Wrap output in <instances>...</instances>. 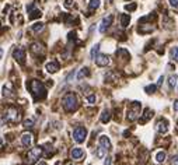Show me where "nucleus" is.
<instances>
[{"label":"nucleus","mask_w":178,"mask_h":165,"mask_svg":"<svg viewBox=\"0 0 178 165\" xmlns=\"http://www.w3.org/2000/svg\"><path fill=\"white\" fill-rule=\"evenodd\" d=\"M28 87H30V91H31V94L35 101H42L46 98V88H45V85L41 81H38V80H31Z\"/></svg>","instance_id":"nucleus-1"},{"label":"nucleus","mask_w":178,"mask_h":165,"mask_svg":"<svg viewBox=\"0 0 178 165\" xmlns=\"http://www.w3.org/2000/svg\"><path fill=\"white\" fill-rule=\"evenodd\" d=\"M77 97L73 94V92H67V94L63 97L62 100V105L66 111H74L77 109Z\"/></svg>","instance_id":"nucleus-2"},{"label":"nucleus","mask_w":178,"mask_h":165,"mask_svg":"<svg viewBox=\"0 0 178 165\" xmlns=\"http://www.w3.org/2000/svg\"><path fill=\"white\" fill-rule=\"evenodd\" d=\"M140 109H142V104L140 102H138V101L132 102L128 108V112H126V119H128L129 122L136 121V119L139 118V115H140Z\"/></svg>","instance_id":"nucleus-3"},{"label":"nucleus","mask_w":178,"mask_h":165,"mask_svg":"<svg viewBox=\"0 0 178 165\" xmlns=\"http://www.w3.org/2000/svg\"><path fill=\"white\" fill-rule=\"evenodd\" d=\"M42 150H44V148H42V147H40V146H38V147H34V148L30 150V151H28V155H27V158H28V160H27V164H28V165H32V164L37 162V161L40 160V157L42 155V152H44Z\"/></svg>","instance_id":"nucleus-4"},{"label":"nucleus","mask_w":178,"mask_h":165,"mask_svg":"<svg viewBox=\"0 0 178 165\" xmlns=\"http://www.w3.org/2000/svg\"><path fill=\"white\" fill-rule=\"evenodd\" d=\"M6 119H7L8 122H11V123H19L20 113H19V111H17V108H14V106L8 108V109L6 111Z\"/></svg>","instance_id":"nucleus-5"},{"label":"nucleus","mask_w":178,"mask_h":165,"mask_svg":"<svg viewBox=\"0 0 178 165\" xmlns=\"http://www.w3.org/2000/svg\"><path fill=\"white\" fill-rule=\"evenodd\" d=\"M86 136H87V130L86 127H76L73 130V140L76 143H83L86 140Z\"/></svg>","instance_id":"nucleus-6"},{"label":"nucleus","mask_w":178,"mask_h":165,"mask_svg":"<svg viewBox=\"0 0 178 165\" xmlns=\"http://www.w3.org/2000/svg\"><path fill=\"white\" fill-rule=\"evenodd\" d=\"M13 58L16 59L19 63H21V64H24L25 63V50L21 49V48H14L13 50Z\"/></svg>","instance_id":"nucleus-7"},{"label":"nucleus","mask_w":178,"mask_h":165,"mask_svg":"<svg viewBox=\"0 0 178 165\" xmlns=\"http://www.w3.org/2000/svg\"><path fill=\"white\" fill-rule=\"evenodd\" d=\"M112 20H114L112 16H108V17H104V18H102L101 24H100V28H98L101 34H104V32L107 31L108 28H110V25L112 24Z\"/></svg>","instance_id":"nucleus-8"},{"label":"nucleus","mask_w":178,"mask_h":165,"mask_svg":"<svg viewBox=\"0 0 178 165\" xmlns=\"http://www.w3.org/2000/svg\"><path fill=\"white\" fill-rule=\"evenodd\" d=\"M94 62L97 66H100V67H105V66H108L111 63L110 58H108L107 55H97L94 59Z\"/></svg>","instance_id":"nucleus-9"},{"label":"nucleus","mask_w":178,"mask_h":165,"mask_svg":"<svg viewBox=\"0 0 178 165\" xmlns=\"http://www.w3.org/2000/svg\"><path fill=\"white\" fill-rule=\"evenodd\" d=\"M156 130H157V133H160V134H165L168 131V122L165 121V119L159 121L157 123H156Z\"/></svg>","instance_id":"nucleus-10"},{"label":"nucleus","mask_w":178,"mask_h":165,"mask_svg":"<svg viewBox=\"0 0 178 165\" xmlns=\"http://www.w3.org/2000/svg\"><path fill=\"white\" fill-rule=\"evenodd\" d=\"M45 70H46L48 73H56V71L59 70V63L56 60L48 62L46 64H45Z\"/></svg>","instance_id":"nucleus-11"},{"label":"nucleus","mask_w":178,"mask_h":165,"mask_svg":"<svg viewBox=\"0 0 178 165\" xmlns=\"http://www.w3.org/2000/svg\"><path fill=\"white\" fill-rule=\"evenodd\" d=\"M70 155H72L73 160H80V158L84 157V151H83V148H80V147H74V148L72 150Z\"/></svg>","instance_id":"nucleus-12"},{"label":"nucleus","mask_w":178,"mask_h":165,"mask_svg":"<svg viewBox=\"0 0 178 165\" xmlns=\"http://www.w3.org/2000/svg\"><path fill=\"white\" fill-rule=\"evenodd\" d=\"M21 143H23V146L30 147L32 144V134L31 133H24L23 136H21Z\"/></svg>","instance_id":"nucleus-13"},{"label":"nucleus","mask_w":178,"mask_h":165,"mask_svg":"<svg viewBox=\"0 0 178 165\" xmlns=\"http://www.w3.org/2000/svg\"><path fill=\"white\" fill-rule=\"evenodd\" d=\"M115 55H116V58L118 59H123V60H126V59L131 58V55H129V52L126 49H118L115 52Z\"/></svg>","instance_id":"nucleus-14"},{"label":"nucleus","mask_w":178,"mask_h":165,"mask_svg":"<svg viewBox=\"0 0 178 165\" xmlns=\"http://www.w3.org/2000/svg\"><path fill=\"white\" fill-rule=\"evenodd\" d=\"M152 118H153V111L147 108V109L144 111L143 116H142V118H140V123H146V122L149 121V119H152Z\"/></svg>","instance_id":"nucleus-15"},{"label":"nucleus","mask_w":178,"mask_h":165,"mask_svg":"<svg viewBox=\"0 0 178 165\" xmlns=\"http://www.w3.org/2000/svg\"><path fill=\"white\" fill-rule=\"evenodd\" d=\"M98 143H100L101 146H104L107 150H111V142H110V139H108L107 136H100Z\"/></svg>","instance_id":"nucleus-16"},{"label":"nucleus","mask_w":178,"mask_h":165,"mask_svg":"<svg viewBox=\"0 0 178 165\" xmlns=\"http://www.w3.org/2000/svg\"><path fill=\"white\" fill-rule=\"evenodd\" d=\"M119 20H121V25H122L123 28H126V27L129 25V23H131V16H129V14H121Z\"/></svg>","instance_id":"nucleus-17"},{"label":"nucleus","mask_w":178,"mask_h":165,"mask_svg":"<svg viewBox=\"0 0 178 165\" xmlns=\"http://www.w3.org/2000/svg\"><path fill=\"white\" fill-rule=\"evenodd\" d=\"M164 160H165V152L163 151V150H160V151L156 152V155H154V161L157 164H163L164 162Z\"/></svg>","instance_id":"nucleus-18"},{"label":"nucleus","mask_w":178,"mask_h":165,"mask_svg":"<svg viewBox=\"0 0 178 165\" xmlns=\"http://www.w3.org/2000/svg\"><path fill=\"white\" fill-rule=\"evenodd\" d=\"M42 16L41 10H34V8H31V10L28 11V20H35V18H40Z\"/></svg>","instance_id":"nucleus-19"},{"label":"nucleus","mask_w":178,"mask_h":165,"mask_svg":"<svg viewBox=\"0 0 178 165\" xmlns=\"http://www.w3.org/2000/svg\"><path fill=\"white\" fill-rule=\"evenodd\" d=\"M100 119H101L102 123H108V122L111 121V113H110V111H108V109H104V111H102V112H101V118H100Z\"/></svg>","instance_id":"nucleus-20"},{"label":"nucleus","mask_w":178,"mask_h":165,"mask_svg":"<svg viewBox=\"0 0 178 165\" xmlns=\"http://www.w3.org/2000/svg\"><path fill=\"white\" fill-rule=\"evenodd\" d=\"M89 74H90L89 67H81V69H80V71L77 73V80H83L84 77H87Z\"/></svg>","instance_id":"nucleus-21"},{"label":"nucleus","mask_w":178,"mask_h":165,"mask_svg":"<svg viewBox=\"0 0 178 165\" xmlns=\"http://www.w3.org/2000/svg\"><path fill=\"white\" fill-rule=\"evenodd\" d=\"M100 3H101V0H90L89 2V10L90 11L97 10V8L100 7Z\"/></svg>","instance_id":"nucleus-22"},{"label":"nucleus","mask_w":178,"mask_h":165,"mask_svg":"<svg viewBox=\"0 0 178 165\" xmlns=\"http://www.w3.org/2000/svg\"><path fill=\"white\" fill-rule=\"evenodd\" d=\"M105 152H107V148H105L104 146L98 144V147H97V152H95L97 158H104V157H105Z\"/></svg>","instance_id":"nucleus-23"},{"label":"nucleus","mask_w":178,"mask_h":165,"mask_svg":"<svg viewBox=\"0 0 178 165\" xmlns=\"http://www.w3.org/2000/svg\"><path fill=\"white\" fill-rule=\"evenodd\" d=\"M177 81H178V76L177 74H171L170 79H168V87L170 88H174L177 85Z\"/></svg>","instance_id":"nucleus-24"},{"label":"nucleus","mask_w":178,"mask_h":165,"mask_svg":"<svg viewBox=\"0 0 178 165\" xmlns=\"http://www.w3.org/2000/svg\"><path fill=\"white\" fill-rule=\"evenodd\" d=\"M31 50L34 53H44V48H42V45H40V44H32L31 45Z\"/></svg>","instance_id":"nucleus-25"},{"label":"nucleus","mask_w":178,"mask_h":165,"mask_svg":"<svg viewBox=\"0 0 178 165\" xmlns=\"http://www.w3.org/2000/svg\"><path fill=\"white\" fill-rule=\"evenodd\" d=\"M156 90H157V84H150V85L144 87V91H146L147 94H154Z\"/></svg>","instance_id":"nucleus-26"},{"label":"nucleus","mask_w":178,"mask_h":165,"mask_svg":"<svg viewBox=\"0 0 178 165\" xmlns=\"http://www.w3.org/2000/svg\"><path fill=\"white\" fill-rule=\"evenodd\" d=\"M31 29L34 32H41L42 29H44V24L42 23H35V24H32L31 25Z\"/></svg>","instance_id":"nucleus-27"},{"label":"nucleus","mask_w":178,"mask_h":165,"mask_svg":"<svg viewBox=\"0 0 178 165\" xmlns=\"http://www.w3.org/2000/svg\"><path fill=\"white\" fill-rule=\"evenodd\" d=\"M98 50H100V44H95L94 46H93L91 52H90V56H91V59H93V60H94V59H95V56L98 55Z\"/></svg>","instance_id":"nucleus-28"},{"label":"nucleus","mask_w":178,"mask_h":165,"mask_svg":"<svg viewBox=\"0 0 178 165\" xmlns=\"http://www.w3.org/2000/svg\"><path fill=\"white\" fill-rule=\"evenodd\" d=\"M170 56L174 62H178V46H174L170 52Z\"/></svg>","instance_id":"nucleus-29"},{"label":"nucleus","mask_w":178,"mask_h":165,"mask_svg":"<svg viewBox=\"0 0 178 165\" xmlns=\"http://www.w3.org/2000/svg\"><path fill=\"white\" fill-rule=\"evenodd\" d=\"M136 3H131V4H125V10L126 11H135L136 10Z\"/></svg>","instance_id":"nucleus-30"},{"label":"nucleus","mask_w":178,"mask_h":165,"mask_svg":"<svg viewBox=\"0 0 178 165\" xmlns=\"http://www.w3.org/2000/svg\"><path fill=\"white\" fill-rule=\"evenodd\" d=\"M23 125H24V127H27V129H31L32 126H34V121H32V119H25Z\"/></svg>","instance_id":"nucleus-31"},{"label":"nucleus","mask_w":178,"mask_h":165,"mask_svg":"<svg viewBox=\"0 0 178 165\" xmlns=\"http://www.w3.org/2000/svg\"><path fill=\"white\" fill-rule=\"evenodd\" d=\"M86 100H87V102L89 104H95V94H91V95H87L86 97Z\"/></svg>","instance_id":"nucleus-32"},{"label":"nucleus","mask_w":178,"mask_h":165,"mask_svg":"<svg viewBox=\"0 0 178 165\" xmlns=\"http://www.w3.org/2000/svg\"><path fill=\"white\" fill-rule=\"evenodd\" d=\"M11 95V91L8 90V87H3V97H10Z\"/></svg>","instance_id":"nucleus-33"},{"label":"nucleus","mask_w":178,"mask_h":165,"mask_svg":"<svg viewBox=\"0 0 178 165\" xmlns=\"http://www.w3.org/2000/svg\"><path fill=\"white\" fill-rule=\"evenodd\" d=\"M168 2H170V6L174 10H178V0H168Z\"/></svg>","instance_id":"nucleus-34"},{"label":"nucleus","mask_w":178,"mask_h":165,"mask_svg":"<svg viewBox=\"0 0 178 165\" xmlns=\"http://www.w3.org/2000/svg\"><path fill=\"white\" fill-rule=\"evenodd\" d=\"M65 7L66 8L73 7V0H65Z\"/></svg>","instance_id":"nucleus-35"},{"label":"nucleus","mask_w":178,"mask_h":165,"mask_svg":"<svg viewBox=\"0 0 178 165\" xmlns=\"http://www.w3.org/2000/svg\"><path fill=\"white\" fill-rule=\"evenodd\" d=\"M163 81H164V76H160V77H159V81H157V87L161 85Z\"/></svg>","instance_id":"nucleus-36"},{"label":"nucleus","mask_w":178,"mask_h":165,"mask_svg":"<svg viewBox=\"0 0 178 165\" xmlns=\"http://www.w3.org/2000/svg\"><path fill=\"white\" fill-rule=\"evenodd\" d=\"M173 109L175 111V112L178 111V100H175V101H174V104H173Z\"/></svg>","instance_id":"nucleus-37"},{"label":"nucleus","mask_w":178,"mask_h":165,"mask_svg":"<svg viewBox=\"0 0 178 165\" xmlns=\"http://www.w3.org/2000/svg\"><path fill=\"white\" fill-rule=\"evenodd\" d=\"M173 165H178V155H175V157L173 158Z\"/></svg>","instance_id":"nucleus-38"},{"label":"nucleus","mask_w":178,"mask_h":165,"mask_svg":"<svg viewBox=\"0 0 178 165\" xmlns=\"http://www.w3.org/2000/svg\"><path fill=\"white\" fill-rule=\"evenodd\" d=\"M104 165H111V158H107V160L104 161Z\"/></svg>","instance_id":"nucleus-39"},{"label":"nucleus","mask_w":178,"mask_h":165,"mask_svg":"<svg viewBox=\"0 0 178 165\" xmlns=\"http://www.w3.org/2000/svg\"><path fill=\"white\" fill-rule=\"evenodd\" d=\"M38 165H46V162H44V161H42V162H40Z\"/></svg>","instance_id":"nucleus-40"},{"label":"nucleus","mask_w":178,"mask_h":165,"mask_svg":"<svg viewBox=\"0 0 178 165\" xmlns=\"http://www.w3.org/2000/svg\"><path fill=\"white\" fill-rule=\"evenodd\" d=\"M177 125H178V122H177Z\"/></svg>","instance_id":"nucleus-41"},{"label":"nucleus","mask_w":178,"mask_h":165,"mask_svg":"<svg viewBox=\"0 0 178 165\" xmlns=\"http://www.w3.org/2000/svg\"><path fill=\"white\" fill-rule=\"evenodd\" d=\"M111 2H112V0H111Z\"/></svg>","instance_id":"nucleus-42"},{"label":"nucleus","mask_w":178,"mask_h":165,"mask_svg":"<svg viewBox=\"0 0 178 165\" xmlns=\"http://www.w3.org/2000/svg\"><path fill=\"white\" fill-rule=\"evenodd\" d=\"M72 165H73V164H72Z\"/></svg>","instance_id":"nucleus-43"}]
</instances>
